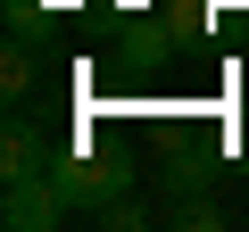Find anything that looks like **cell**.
<instances>
[{"label":"cell","mask_w":249,"mask_h":232,"mask_svg":"<svg viewBox=\"0 0 249 232\" xmlns=\"http://www.w3.org/2000/svg\"><path fill=\"white\" fill-rule=\"evenodd\" d=\"M50 182H58L75 207H100V199H116V191H133L142 174H133V158H100V149H83V141H58Z\"/></svg>","instance_id":"cell-1"},{"label":"cell","mask_w":249,"mask_h":232,"mask_svg":"<svg viewBox=\"0 0 249 232\" xmlns=\"http://www.w3.org/2000/svg\"><path fill=\"white\" fill-rule=\"evenodd\" d=\"M67 215H75V199L50 174H25V182H9V199H0V224L9 232H58Z\"/></svg>","instance_id":"cell-2"},{"label":"cell","mask_w":249,"mask_h":232,"mask_svg":"<svg viewBox=\"0 0 249 232\" xmlns=\"http://www.w3.org/2000/svg\"><path fill=\"white\" fill-rule=\"evenodd\" d=\"M50 158H58V141L34 125L25 108H9V133H0V182H25V174H50Z\"/></svg>","instance_id":"cell-3"},{"label":"cell","mask_w":249,"mask_h":232,"mask_svg":"<svg viewBox=\"0 0 249 232\" xmlns=\"http://www.w3.org/2000/svg\"><path fill=\"white\" fill-rule=\"evenodd\" d=\"M34 83H42V42H17L9 33V50H0V91H9V108H25Z\"/></svg>","instance_id":"cell-4"},{"label":"cell","mask_w":249,"mask_h":232,"mask_svg":"<svg viewBox=\"0 0 249 232\" xmlns=\"http://www.w3.org/2000/svg\"><path fill=\"white\" fill-rule=\"evenodd\" d=\"M100 232H142V224H158V207H142L133 191H116V199H100V207H83Z\"/></svg>","instance_id":"cell-5"},{"label":"cell","mask_w":249,"mask_h":232,"mask_svg":"<svg viewBox=\"0 0 249 232\" xmlns=\"http://www.w3.org/2000/svg\"><path fill=\"white\" fill-rule=\"evenodd\" d=\"M158 224H183V232H216V224H224V207H216L208 191H191V199H166V207H158Z\"/></svg>","instance_id":"cell-6"},{"label":"cell","mask_w":249,"mask_h":232,"mask_svg":"<svg viewBox=\"0 0 249 232\" xmlns=\"http://www.w3.org/2000/svg\"><path fill=\"white\" fill-rule=\"evenodd\" d=\"M9 33H17V42H42V50H50V0H9Z\"/></svg>","instance_id":"cell-7"},{"label":"cell","mask_w":249,"mask_h":232,"mask_svg":"<svg viewBox=\"0 0 249 232\" xmlns=\"http://www.w3.org/2000/svg\"><path fill=\"white\" fill-rule=\"evenodd\" d=\"M158 182H166V199H191V191H208L216 174H208V158H166V174H158Z\"/></svg>","instance_id":"cell-8"}]
</instances>
